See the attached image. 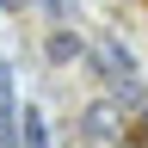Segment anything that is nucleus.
Wrapping results in <instances>:
<instances>
[{"instance_id": "nucleus-1", "label": "nucleus", "mask_w": 148, "mask_h": 148, "mask_svg": "<svg viewBox=\"0 0 148 148\" xmlns=\"http://www.w3.org/2000/svg\"><path fill=\"white\" fill-rule=\"evenodd\" d=\"M86 136H117V111H111V105H92L86 111Z\"/></svg>"}, {"instance_id": "nucleus-2", "label": "nucleus", "mask_w": 148, "mask_h": 148, "mask_svg": "<svg viewBox=\"0 0 148 148\" xmlns=\"http://www.w3.org/2000/svg\"><path fill=\"white\" fill-rule=\"evenodd\" d=\"M99 68L111 74V80H130V56H117L111 43H99Z\"/></svg>"}, {"instance_id": "nucleus-3", "label": "nucleus", "mask_w": 148, "mask_h": 148, "mask_svg": "<svg viewBox=\"0 0 148 148\" xmlns=\"http://www.w3.org/2000/svg\"><path fill=\"white\" fill-rule=\"evenodd\" d=\"M18 130H25V148H43V117H37V111H25Z\"/></svg>"}, {"instance_id": "nucleus-4", "label": "nucleus", "mask_w": 148, "mask_h": 148, "mask_svg": "<svg viewBox=\"0 0 148 148\" xmlns=\"http://www.w3.org/2000/svg\"><path fill=\"white\" fill-rule=\"evenodd\" d=\"M74 49H80V37H68V31H56V37H49V56H56V62H68Z\"/></svg>"}, {"instance_id": "nucleus-5", "label": "nucleus", "mask_w": 148, "mask_h": 148, "mask_svg": "<svg viewBox=\"0 0 148 148\" xmlns=\"http://www.w3.org/2000/svg\"><path fill=\"white\" fill-rule=\"evenodd\" d=\"M6 80H12V74H6V62H0V111H6V99H12V86H6Z\"/></svg>"}]
</instances>
